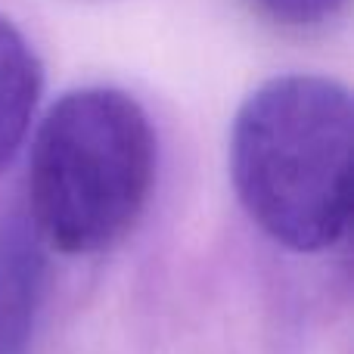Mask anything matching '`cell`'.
<instances>
[{
	"label": "cell",
	"mask_w": 354,
	"mask_h": 354,
	"mask_svg": "<svg viewBox=\"0 0 354 354\" xmlns=\"http://www.w3.org/2000/svg\"><path fill=\"white\" fill-rule=\"evenodd\" d=\"M264 19L289 31H317L336 22L348 0H252Z\"/></svg>",
	"instance_id": "5b68a950"
},
{
	"label": "cell",
	"mask_w": 354,
	"mask_h": 354,
	"mask_svg": "<svg viewBox=\"0 0 354 354\" xmlns=\"http://www.w3.org/2000/svg\"><path fill=\"white\" fill-rule=\"evenodd\" d=\"M354 109L324 75H277L233 118L230 174L239 202L270 239L295 252L333 249L351 218Z\"/></svg>",
	"instance_id": "6da1fadb"
},
{
	"label": "cell",
	"mask_w": 354,
	"mask_h": 354,
	"mask_svg": "<svg viewBox=\"0 0 354 354\" xmlns=\"http://www.w3.org/2000/svg\"><path fill=\"white\" fill-rule=\"evenodd\" d=\"M44 91V66L12 19L0 12V171L12 162L31 128Z\"/></svg>",
	"instance_id": "277c9868"
},
{
	"label": "cell",
	"mask_w": 354,
	"mask_h": 354,
	"mask_svg": "<svg viewBox=\"0 0 354 354\" xmlns=\"http://www.w3.org/2000/svg\"><path fill=\"white\" fill-rule=\"evenodd\" d=\"M156 177V134L131 93L81 87L44 115L28 159L25 214L44 245L93 255L134 230Z\"/></svg>",
	"instance_id": "7a4b0ae2"
},
{
	"label": "cell",
	"mask_w": 354,
	"mask_h": 354,
	"mask_svg": "<svg viewBox=\"0 0 354 354\" xmlns=\"http://www.w3.org/2000/svg\"><path fill=\"white\" fill-rule=\"evenodd\" d=\"M47 280V245L25 212L0 221V354H25Z\"/></svg>",
	"instance_id": "3957f363"
}]
</instances>
